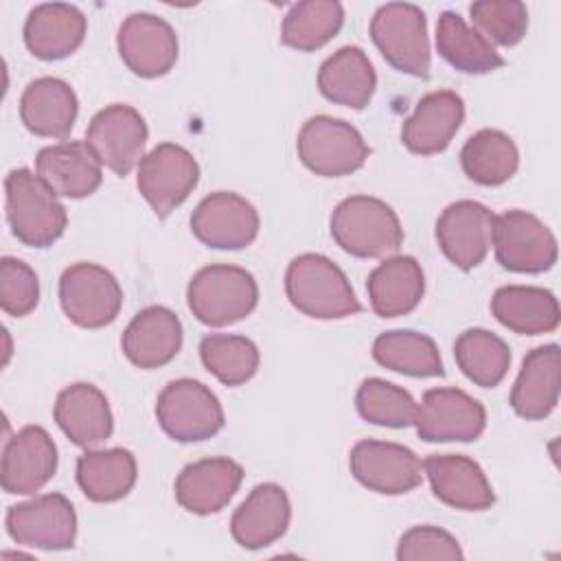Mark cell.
I'll list each match as a JSON object with an SVG mask.
<instances>
[{
  "mask_svg": "<svg viewBox=\"0 0 561 561\" xmlns=\"http://www.w3.org/2000/svg\"><path fill=\"white\" fill-rule=\"evenodd\" d=\"M344 24V9L335 0L296 2L280 26V42L289 48L311 53L331 42Z\"/></svg>",
  "mask_w": 561,
  "mask_h": 561,
  "instance_id": "cell-37",
  "label": "cell"
},
{
  "mask_svg": "<svg viewBox=\"0 0 561 561\" xmlns=\"http://www.w3.org/2000/svg\"><path fill=\"white\" fill-rule=\"evenodd\" d=\"M186 302L202 324L226 327L256 309L259 285L248 270L215 263L193 274L186 287Z\"/></svg>",
  "mask_w": 561,
  "mask_h": 561,
  "instance_id": "cell-4",
  "label": "cell"
},
{
  "mask_svg": "<svg viewBox=\"0 0 561 561\" xmlns=\"http://www.w3.org/2000/svg\"><path fill=\"white\" fill-rule=\"evenodd\" d=\"M39 302V278L35 270L13 256L0 259V307L13 318L28 316Z\"/></svg>",
  "mask_w": 561,
  "mask_h": 561,
  "instance_id": "cell-41",
  "label": "cell"
},
{
  "mask_svg": "<svg viewBox=\"0 0 561 561\" xmlns=\"http://www.w3.org/2000/svg\"><path fill=\"white\" fill-rule=\"evenodd\" d=\"M355 405L364 421L381 427H408L416 412V401L405 388L379 377H368L359 383Z\"/></svg>",
  "mask_w": 561,
  "mask_h": 561,
  "instance_id": "cell-39",
  "label": "cell"
},
{
  "mask_svg": "<svg viewBox=\"0 0 561 561\" xmlns=\"http://www.w3.org/2000/svg\"><path fill=\"white\" fill-rule=\"evenodd\" d=\"M454 357L462 375L480 388H495L511 366L508 344L486 329L462 331L454 342Z\"/></svg>",
  "mask_w": 561,
  "mask_h": 561,
  "instance_id": "cell-36",
  "label": "cell"
},
{
  "mask_svg": "<svg viewBox=\"0 0 561 561\" xmlns=\"http://www.w3.org/2000/svg\"><path fill=\"white\" fill-rule=\"evenodd\" d=\"M366 291L379 318L408 316L425 294V276L414 256H388L368 274Z\"/></svg>",
  "mask_w": 561,
  "mask_h": 561,
  "instance_id": "cell-29",
  "label": "cell"
},
{
  "mask_svg": "<svg viewBox=\"0 0 561 561\" xmlns=\"http://www.w3.org/2000/svg\"><path fill=\"white\" fill-rule=\"evenodd\" d=\"M53 416L59 430L83 449H94L114 432L107 397L85 381L66 386L57 394Z\"/></svg>",
  "mask_w": 561,
  "mask_h": 561,
  "instance_id": "cell-25",
  "label": "cell"
},
{
  "mask_svg": "<svg viewBox=\"0 0 561 561\" xmlns=\"http://www.w3.org/2000/svg\"><path fill=\"white\" fill-rule=\"evenodd\" d=\"M4 526L15 543L39 550H68L77 539V513L61 493L9 506Z\"/></svg>",
  "mask_w": 561,
  "mask_h": 561,
  "instance_id": "cell-11",
  "label": "cell"
},
{
  "mask_svg": "<svg viewBox=\"0 0 561 561\" xmlns=\"http://www.w3.org/2000/svg\"><path fill=\"white\" fill-rule=\"evenodd\" d=\"M291 504L276 482L256 484L230 519L232 539L245 550H261L287 533Z\"/></svg>",
  "mask_w": 561,
  "mask_h": 561,
  "instance_id": "cell-21",
  "label": "cell"
},
{
  "mask_svg": "<svg viewBox=\"0 0 561 561\" xmlns=\"http://www.w3.org/2000/svg\"><path fill=\"white\" fill-rule=\"evenodd\" d=\"M162 432L178 443H197L224 427V408L215 392L197 379L169 381L156 401Z\"/></svg>",
  "mask_w": 561,
  "mask_h": 561,
  "instance_id": "cell-7",
  "label": "cell"
},
{
  "mask_svg": "<svg viewBox=\"0 0 561 561\" xmlns=\"http://www.w3.org/2000/svg\"><path fill=\"white\" fill-rule=\"evenodd\" d=\"M59 302L70 322L83 329H101L116 320L123 289L116 276L96 263H75L59 278Z\"/></svg>",
  "mask_w": 561,
  "mask_h": 561,
  "instance_id": "cell-8",
  "label": "cell"
},
{
  "mask_svg": "<svg viewBox=\"0 0 561 561\" xmlns=\"http://www.w3.org/2000/svg\"><path fill=\"white\" fill-rule=\"evenodd\" d=\"M101 167L92 149L79 140L44 147L35 156L37 175L55 195L70 199L88 197L101 186Z\"/></svg>",
  "mask_w": 561,
  "mask_h": 561,
  "instance_id": "cell-24",
  "label": "cell"
},
{
  "mask_svg": "<svg viewBox=\"0 0 561 561\" xmlns=\"http://www.w3.org/2000/svg\"><path fill=\"white\" fill-rule=\"evenodd\" d=\"M373 357L379 366L410 377H443V359L434 340L425 333L397 329L373 342Z\"/></svg>",
  "mask_w": 561,
  "mask_h": 561,
  "instance_id": "cell-35",
  "label": "cell"
},
{
  "mask_svg": "<svg viewBox=\"0 0 561 561\" xmlns=\"http://www.w3.org/2000/svg\"><path fill=\"white\" fill-rule=\"evenodd\" d=\"M85 28L88 20L79 7L66 2L37 4L24 22V44L37 59H64L83 44Z\"/></svg>",
  "mask_w": 561,
  "mask_h": 561,
  "instance_id": "cell-27",
  "label": "cell"
},
{
  "mask_svg": "<svg viewBox=\"0 0 561 561\" xmlns=\"http://www.w3.org/2000/svg\"><path fill=\"white\" fill-rule=\"evenodd\" d=\"M469 15L489 44L515 46L528 28V9L519 0H480L469 7Z\"/></svg>",
  "mask_w": 561,
  "mask_h": 561,
  "instance_id": "cell-40",
  "label": "cell"
},
{
  "mask_svg": "<svg viewBox=\"0 0 561 561\" xmlns=\"http://www.w3.org/2000/svg\"><path fill=\"white\" fill-rule=\"evenodd\" d=\"M147 123L138 110L114 103L96 112L85 131V145L103 167L116 175H127L145 158Z\"/></svg>",
  "mask_w": 561,
  "mask_h": 561,
  "instance_id": "cell-13",
  "label": "cell"
},
{
  "mask_svg": "<svg viewBox=\"0 0 561 561\" xmlns=\"http://www.w3.org/2000/svg\"><path fill=\"white\" fill-rule=\"evenodd\" d=\"M348 467L355 480L381 495H403L423 480L421 458L405 445L388 440H359L353 445Z\"/></svg>",
  "mask_w": 561,
  "mask_h": 561,
  "instance_id": "cell-14",
  "label": "cell"
},
{
  "mask_svg": "<svg viewBox=\"0 0 561 561\" xmlns=\"http://www.w3.org/2000/svg\"><path fill=\"white\" fill-rule=\"evenodd\" d=\"M191 230L208 248L241 250L259 234V213L245 197L217 191L197 204L191 215Z\"/></svg>",
  "mask_w": 561,
  "mask_h": 561,
  "instance_id": "cell-16",
  "label": "cell"
},
{
  "mask_svg": "<svg viewBox=\"0 0 561 561\" xmlns=\"http://www.w3.org/2000/svg\"><path fill=\"white\" fill-rule=\"evenodd\" d=\"M493 248L497 263L508 272L541 274L557 263V239L550 228L526 210L495 215Z\"/></svg>",
  "mask_w": 561,
  "mask_h": 561,
  "instance_id": "cell-10",
  "label": "cell"
},
{
  "mask_svg": "<svg viewBox=\"0 0 561 561\" xmlns=\"http://www.w3.org/2000/svg\"><path fill=\"white\" fill-rule=\"evenodd\" d=\"M460 164L471 182L500 186L515 175L519 151L508 134L500 129H480L462 145Z\"/></svg>",
  "mask_w": 561,
  "mask_h": 561,
  "instance_id": "cell-34",
  "label": "cell"
},
{
  "mask_svg": "<svg viewBox=\"0 0 561 561\" xmlns=\"http://www.w3.org/2000/svg\"><path fill=\"white\" fill-rule=\"evenodd\" d=\"M465 554L454 535L438 526H414L399 537L397 559L419 561V559H447L460 561Z\"/></svg>",
  "mask_w": 561,
  "mask_h": 561,
  "instance_id": "cell-42",
  "label": "cell"
},
{
  "mask_svg": "<svg viewBox=\"0 0 561 561\" xmlns=\"http://www.w3.org/2000/svg\"><path fill=\"white\" fill-rule=\"evenodd\" d=\"M243 467L232 458H202L175 478V500L193 515L219 513L239 491Z\"/></svg>",
  "mask_w": 561,
  "mask_h": 561,
  "instance_id": "cell-20",
  "label": "cell"
},
{
  "mask_svg": "<svg viewBox=\"0 0 561 561\" xmlns=\"http://www.w3.org/2000/svg\"><path fill=\"white\" fill-rule=\"evenodd\" d=\"M136 458L129 449H85L77 458V484L92 502L123 500L136 484Z\"/></svg>",
  "mask_w": 561,
  "mask_h": 561,
  "instance_id": "cell-32",
  "label": "cell"
},
{
  "mask_svg": "<svg viewBox=\"0 0 561 561\" xmlns=\"http://www.w3.org/2000/svg\"><path fill=\"white\" fill-rule=\"evenodd\" d=\"M79 101L75 90L57 77L31 81L20 99V118L24 127L44 138H66L77 121Z\"/></svg>",
  "mask_w": 561,
  "mask_h": 561,
  "instance_id": "cell-28",
  "label": "cell"
},
{
  "mask_svg": "<svg viewBox=\"0 0 561 561\" xmlns=\"http://www.w3.org/2000/svg\"><path fill=\"white\" fill-rule=\"evenodd\" d=\"M285 291L294 309L318 320H340L362 311L351 280L331 259L305 252L285 272Z\"/></svg>",
  "mask_w": 561,
  "mask_h": 561,
  "instance_id": "cell-1",
  "label": "cell"
},
{
  "mask_svg": "<svg viewBox=\"0 0 561 561\" xmlns=\"http://www.w3.org/2000/svg\"><path fill=\"white\" fill-rule=\"evenodd\" d=\"M4 208L11 232L28 248L53 245L68 226V215L46 182L28 169H13L4 180Z\"/></svg>",
  "mask_w": 561,
  "mask_h": 561,
  "instance_id": "cell-2",
  "label": "cell"
},
{
  "mask_svg": "<svg viewBox=\"0 0 561 561\" xmlns=\"http://www.w3.org/2000/svg\"><path fill=\"white\" fill-rule=\"evenodd\" d=\"M423 471L432 493L447 506L458 511H486L495 502V493L482 467L462 454H432L423 460Z\"/></svg>",
  "mask_w": 561,
  "mask_h": 561,
  "instance_id": "cell-19",
  "label": "cell"
},
{
  "mask_svg": "<svg viewBox=\"0 0 561 561\" xmlns=\"http://www.w3.org/2000/svg\"><path fill=\"white\" fill-rule=\"evenodd\" d=\"M331 237L351 256L383 259L401 248L403 228L383 199L351 195L331 215Z\"/></svg>",
  "mask_w": 561,
  "mask_h": 561,
  "instance_id": "cell-3",
  "label": "cell"
},
{
  "mask_svg": "<svg viewBox=\"0 0 561 561\" xmlns=\"http://www.w3.org/2000/svg\"><path fill=\"white\" fill-rule=\"evenodd\" d=\"M197 182V160L175 142L156 145L138 164V191L160 219L169 217L193 193Z\"/></svg>",
  "mask_w": 561,
  "mask_h": 561,
  "instance_id": "cell-9",
  "label": "cell"
},
{
  "mask_svg": "<svg viewBox=\"0 0 561 561\" xmlns=\"http://www.w3.org/2000/svg\"><path fill=\"white\" fill-rule=\"evenodd\" d=\"M55 471L57 447L44 427L26 425L4 443L0 480L9 495L37 493Z\"/></svg>",
  "mask_w": 561,
  "mask_h": 561,
  "instance_id": "cell-18",
  "label": "cell"
},
{
  "mask_svg": "<svg viewBox=\"0 0 561 561\" xmlns=\"http://www.w3.org/2000/svg\"><path fill=\"white\" fill-rule=\"evenodd\" d=\"M377 85L375 68L359 46H342L318 72V88L324 99L353 110H364Z\"/></svg>",
  "mask_w": 561,
  "mask_h": 561,
  "instance_id": "cell-31",
  "label": "cell"
},
{
  "mask_svg": "<svg viewBox=\"0 0 561 561\" xmlns=\"http://www.w3.org/2000/svg\"><path fill=\"white\" fill-rule=\"evenodd\" d=\"M561 390V351L557 344H543L526 353L519 375L511 390V408L526 421L546 419L559 401Z\"/></svg>",
  "mask_w": 561,
  "mask_h": 561,
  "instance_id": "cell-26",
  "label": "cell"
},
{
  "mask_svg": "<svg viewBox=\"0 0 561 561\" xmlns=\"http://www.w3.org/2000/svg\"><path fill=\"white\" fill-rule=\"evenodd\" d=\"M199 357L204 368L224 386H241L259 370V348L245 335L210 333L199 342Z\"/></svg>",
  "mask_w": 561,
  "mask_h": 561,
  "instance_id": "cell-38",
  "label": "cell"
},
{
  "mask_svg": "<svg viewBox=\"0 0 561 561\" xmlns=\"http://www.w3.org/2000/svg\"><path fill=\"white\" fill-rule=\"evenodd\" d=\"M438 55L460 72L486 75L504 66V57L458 13L445 11L436 24Z\"/></svg>",
  "mask_w": 561,
  "mask_h": 561,
  "instance_id": "cell-33",
  "label": "cell"
},
{
  "mask_svg": "<svg viewBox=\"0 0 561 561\" xmlns=\"http://www.w3.org/2000/svg\"><path fill=\"white\" fill-rule=\"evenodd\" d=\"M123 64L138 77L156 79L178 61V35L173 26L153 13H131L116 33Z\"/></svg>",
  "mask_w": 561,
  "mask_h": 561,
  "instance_id": "cell-15",
  "label": "cell"
},
{
  "mask_svg": "<svg viewBox=\"0 0 561 561\" xmlns=\"http://www.w3.org/2000/svg\"><path fill=\"white\" fill-rule=\"evenodd\" d=\"M121 346L134 366L142 370L160 368L182 348V322L162 305L145 307L123 331Z\"/></svg>",
  "mask_w": 561,
  "mask_h": 561,
  "instance_id": "cell-23",
  "label": "cell"
},
{
  "mask_svg": "<svg viewBox=\"0 0 561 561\" xmlns=\"http://www.w3.org/2000/svg\"><path fill=\"white\" fill-rule=\"evenodd\" d=\"M495 215L480 202L458 199L436 221V241L443 254L460 270L478 267L493 245Z\"/></svg>",
  "mask_w": 561,
  "mask_h": 561,
  "instance_id": "cell-17",
  "label": "cell"
},
{
  "mask_svg": "<svg viewBox=\"0 0 561 561\" xmlns=\"http://www.w3.org/2000/svg\"><path fill=\"white\" fill-rule=\"evenodd\" d=\"M465 121V103L451 90L425 94L403 121L401 140L416 156H434L447 149Z\"/></svg>",
  "mask_w": 561,
  "mask_h": 561,
  "instance_id": "cell-22",
  "label": "cell"
},
{
  "mask_svg": "<svg viewBox=\"0 0 561 561\" xmlns=\"http://www.w3.org/2000/svg\"><path fill=\"white\" fill-rule=\"evenodd\" d=\"M370 37L399 72L427 79L432 68L425 13L410 2L381 4L370 20Z\"/></svg>",
  "mask_w": 561,
  "mask_h": 561,
  "instance_id": "cell-5",
  "label": "cell"
},
{
  "mask_svg": "<svg viewBox=\"0 0 561 561\" xmlns=\"http://www.w3.org/2000/svg\"><path fill=\"white\" fill-rule=\"evenodd\" d=\"M416 434L427 443H471L486 427L484 405L458 388H432L416 403Z\"/></svg>",
  "mask_w": 561,
  "mask_h": 561,
  "instance_id": "cell-12",
  "label": "cell"
},
{
  "mask_svg": "<svg viewBox=\"0 0 561 561\" xmlns=\"http://www.w3.org/2000/svg\"><path fill=\"white\" fill-rule=\"evenodd\" d=\"M491 313L500 324L519 335L550 333L561 320L557 296L533 285L500 287L491 298Z\"/></svg>",
  "mask_w": 561,
  "mask_h": 561,
  "instance_id": "cell-30",
  "label": "cell"
},
{
  "mask_svg": "<svg viewBox=\"0 0 561 561\" xmlns=\"http://www.w3.org/2000/svg\"><path fill=\"white\" fill-rule=\"evenodd\" d=\"M300 162L316 175L342 178L362 169L370 149L346 121L327 114L311 116L296 140Z\"/></svg>",
  "mask_w": 561,
  "mask_h": 561,
  "instance_id": "cell-6",
  "label": "cell"
}]
</instances>
